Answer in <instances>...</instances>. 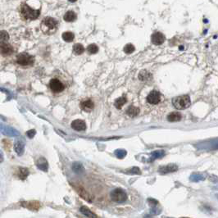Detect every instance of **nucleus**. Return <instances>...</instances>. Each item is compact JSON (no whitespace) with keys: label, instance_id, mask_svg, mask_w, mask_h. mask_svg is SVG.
<instances>
[{"label":"nucleus","instance_id":"obj_21","mask_svg":"<svg viewBox=\"0 0 218 218\" xmlns=\"http://www.w3.org/2000/svg\"><path fill=\"white\" fill-rule=\"evenodd\" d=\"M126 101H127V99H126V97H121V98H119V99H117L115 101L114 105H115V107H117V108L121 109L122 106L126 103Z\"/></svg>","mask_w":218,"mask_h":218},{"label":"nucleus","instance_id":"obj_11","mask_svg":"<svg viewBox=\"0 0 218 218\" xmlns=\"http://www.w3.org/2000/svg\"><path fill=\"white\" fill-rule=\"evenodd\" d=\"M14 150L19 156L23 154L24 150H25V142L23 141V139H17L15 141Z\"/></svg>","mask_w":218,"mask_h":218},{"label":"nucleus","instance_id":"obj_19","mask_svg":"<svg viewBox=\"0 0 218 218\" xmlns=\"http://www.w3.org/2000/svg\"><path fill=\"white\" fill-rule=\"evenodd\" d=\"M139 113V108L134 106H130L126 110V114L130 117H135Z\"/></svg>","mask_w":218,"mask_h":218},{"label":"nucleus","instance_id":"obj_15","mask_svg":"<svg viewBox=\"0 0 218 218\" xmlns=\"http://www.w3.org/2000/svg\"><path fill=\"white\" fill-rule=\"evenodd\" d=\"M36 165H37V167L40 169V170L43 171V172H48V163L47 160L44 158V157H40L37 161H36Z\"/></svg>","mask_w":218,"mask_h":218},{"label":"nucleus","instance_id":"obj_4","mask_svg":"<svg viewBox=\"0 0 218 218\" xmlns=\"http://www.w3.org/2000/svg\"><path fill=\"white\" fill-rule=\"evenodd\" d=\"M111 199L112 201L116 202V203H124L127 200V193L125 190H123L122 189H115L111 192Z\"/></svg>","mask_w":218,"mask_h":218},{"label":"nucleus","instance_id":"obj_25","mask_svg":"<svg viewBox=\"0 0 218 218\" xmlns=\"http://www.w3.org/2000/svg\"><path fill=\"white\" fill-rule=\"evenodd\" d=\"M84 51V48L83 45L80 44H76L73 46V52L76 53V55L82 54Z\"/></svg>","mask_w":218,"mask_h":218},{"label":"nucleus","instance_id":"obj_5","mask_svg":"<svg viewBox=\"0 0 218 218\" xmlns=\"http://www.w3.org/2000/svg\"><path fill=\"white\" fill-rule=\"evenodd\" d=\"M35 62L33 56L30 55L27 52H21L17 55V63L21 66H30L32 65Z\"/></svg>","mask_w":218,"mask_h":218},{"label":"nucleus","instance_id":"obj_12","mask_svg":"<svg viewBox=\"0 0 218 218\" xmlns=\"http://www.w3.org/2000/svg\"><path fill=\"white\" fill-rule=\"evenodd\" d=\"M178 170V166L175 165V164H169L166 166H162L158 169V172L161 174H167V173H171V172H176Z\"/></svg>","mask_w":218,"mask_h":218},{"label":"nucleus","instance_id":"obj_8","mask_svg":"<svg viewBox=\"0 0 218 218\" xmlns=\"http://www.w3.org/2000/svg\"><path fill=\"white\" fill-rule=\"evenodd\" d=\"M161 100V95L159 92H157L156 90H153L149 93V95L147 97V101L150 104H157Z\"/></svg>","mask_w":218,"mask_h":218},{"label":"nucleus","instance_id":"obj_10","mask_svg":"<svg viewBox=\"0 0 218 218\" xmlns=\"http://www.w3.org/2000/svg\"><path fill=\"white\" fill-rule=\"evenodd\" d=\"M152 43L155 45H160V44H162L166 40L165 36H164L163 34L160 33V32H156L152 35Z\"/></svg>","mask_w":218,"mask_h":218},{"label":"nucleus","instance_id":"obj_28","mask_svg":"<svg viewBox=\"0 0 218 218\" xmlns=\"http://www.w3.org/2000/svg\"><path fill=\"white\" fill-rule=\"evenodd\" d=\"M87 51H88L89 53H90V54H95V53H97L98 51H99V48H98V46L95 44H90L88 46V48H87Z\"/></svg>","mask_w":218,"mask_h":218},{"label":"nucleus","instance_id":"obj_34","mask_svg":"<svg viewBox=\"0 0 218 218\" xmlns=\"http://www.w3.org/2000/svg\"><path fill=\"white\" fill-rule=\"evenodd\" d=\"M69 2H71V3H75V2H76V0H68Z\"/></svg>","mask_w":218,"mask_h":218},{"label":"nucleus","instance_id":"obj_29","mask_svg":"<svg viewBox=\"0 0 218 218\" xmlns=\"http://www.w3.org/2000/svg\"><path fill=\"white\" fill-rule=\"evenodd\" d=\"M134 51V47L131 44H126L125 48H124V52L127 53V54H130V53H132Z\"/></svg>","mask_w":218,"mask_h":218},{"label":"nucleus","instance_id":"obj_20","mask_svg":"<svg viewBox=\"0 0 218 218\" xmlns=\"http://www.w3.org/2000/svg\"><path fill=\"white\" fill-rule=\"evenodd\" d=\"M80 210L82 214H84V216H88V217H97V215H95L94 212H91V211H90L88 208H86V207H81Z\"/></svg>","mask_w":218,"mask_h":218},{"label":"nucleus","instance_id":"obj_23","mask_svg":"<svg viewBox=\"0 0 218 218\" xmlns=\"http://www.w3.org/2000/svg\"><path fill=\"white\" fill-rule=\"evenodd\" d=\"M74 38H75V35H74L73 33H71V32H64V33L63 34V40H65L66 42H71V41H73Z\"/></svg>","mask_w":218,"mask_h":218},{"label":"nucleus","instance_id":"obj_27","mask_svg":"<svg viewBox=\"0 0 218 218\" xmlns=\"http://www.w3.org/2000/svg\"><path fill=\"white\" fill-rule=\"evenodd\" d=\"M150 77H151V74L148 72L147 71H142L139 74V79L142 81L149 80Z\"/></svg>","mask_w":218,"mask_h":218},{"label":"nucleus","instance_id":"obj_18","mask_svg":"<svg viewBox=\"0 0 218 218\" xmlns=\"http://www.w3.org/2000/svg\"><path fill=\"white\" fill-rule=\"evenodd\" d=\"M72 171H73L75 173H76V174H81V173L84 172V169L83 165H82L80 162L76 161V162H74V163L72 164Z\"/></svg>","mask_w":218,"mask_h":218},{"label":"nucleus","instance_id":"obj_31","mask_svg":"<svg viewBox=\"0 0 218 218\" xmlns=\"http://www.w3.org/2000/svg\"><path fill=\"white\" fill-rule=\"evenodd\" d=\"M164 155H165V153H164V151H162V150H160V151H155L152 153V156H153L154 158L162 157Z\"/></svg>","mask_w":218,"mask_h":218},{"label":"nucleus","instance_id":"obj_26","mask_svg":"<svg viewBox=\"0 0 218 218\" xmlns=\"http://www.w3.org/2000/svg\"><path fill=\"white\" fill-rule=\"evenodd\" d=\"M9 40L8 33L5 30H1L0 31V44L6 43Z\"/></svg>","mask_w":218,"mask_h":218},{"label":"nucleus","instance_id":"obj_33","mask_svg":"<svg viewBox=\"0 0 218 218\" xmlns=\"http://www.w3.org/2000/svg\"><path fill=\"white\" fill-rule=\"evenodd\" d=\"M36 134V131L35 130H28L27 132H26V135H27L28 137H29L30 139H32L35 137V135Z\"/></svg>","mask_w":218,"mask_h":218},{"label":"nucleus","instance_id":"obj_22","mask_svg":"<svg viewBox=\"0 0 218 218\" xmlns=\"http://www.w3.org/2000/svg\"><path fill=\"white\" fill-rule=\"evenodd\" d=\"M78 193H79V194H80L82 198H84V199H86L87 201L89 202L92 201V196H91V195H90L89 193H87L84 189L80 188V189H78Z\"/></svg>","mask_w":218,"mask_h":218},{"label":"nucleus","instance_id":"obj_9","mask_svg":"<svg viewBox=\"0 0 218 218\" xmlns=\"http://www.w3.org/2000/svg\"><path fill=\"white\" fill-rule=\"evenodd\" d=\"M71 128L77 131H83L86 129V124L83 120H75L71 122Z\"/></svg>","mask_w":218,"mask_h":218},{"label":"nucleus","instance_id":"obj_3","mask_svg":"<svg viewBox=\"0 0 218 218\" xmlns=\"http://www.w3.org/2000/svg\"><path fill=\"white\" fill-rule=\"evenodd\" d=\"M21 16L23 17L24 19L35 20L36 18H38L39 16H40V11L32 9L31 8H30L26 3H24V4L21 6Z\"/></svg>","mask_w":218,"mask_h":218},{"label":"nucleus","instance_id":"obj_24","mask_svg":"<svg viewBox=\"0 0 218 218\" xmlns=\"http://www.w3.org/2000/svg\"><path fill=\"white\" fill-rule=\"evenodd\" d=\"M29 175V171L26 169V168H23V167H20L19 168V172H18V176L21 180H25L26 179V177Z\"/></svg>","mask_w":218,"mask_h":218},{"label":"nucleus","instance_id":"obj_30","mask_svg":"<svg viewBox=\"0 0 218 218\" xmlns=\"http://www.w3.org/2000/svg\"><path fill=\"white\" fill-rule=\"evenodd\" d=\"M115 154L118 158L122 159V158H124V157H126V151H125L123 149H117V150H116L115 151Z\"/></svg>","mask_w":218,"mask_h":218},{"label":"nucleus","instance_id":"obj_6","mask_svg":"<svg viewBox=\"0 0 218 218\" xmlns=\"http://www.w3.org/2000/svg\"><path fill=\"white\" fill-rule=\"evenodd\" d=\"M0 132L2 133L3 134H4V135H7V136L14 137L20 135V132L18 130L11 127V126H4L3 124H0Z\"/></svg>","mask_w":218,"mask_h":218},{"label":"nucleus","instance_id":"obj_16","mask_svg":"<svg viewBox=\"0 0 218 218\" xmlns=\"http://www.w3.org/2000/svg\"><path fill=\"white\" fill-rule=\"evenodd\" d=\"M181 114L178 112H171L169 115L167 116V121L170 122H180L181 120Z\"/></svg>","mask_w":218,"mask_h":218},{"label":"nucleus","instance_id":"obj_1","mask_svg":"<svg viewBox=\"0 0 218 218\" xmlns=\"http://www.w3.org/2000/svg\"><path fill=\"white\" fill-rule=\"evenodd\" d=\"M41 30L46 35H52L56 32L57 29V21L52 17H45L40 25Z\"/></svg>","mask_w":218,"mask_h":218},{"label":"nucleus","instance_id":"obj_7","mask_svg":"<svg viewBox=\"0 0 218 218\" xmlns=\"http://www.w3.org/2000/svg\"><path fill=\"white\" fill-rule=\"evenodd\" d=\"M49 86H50V89L52 90V91H53L54 93H60L62 91H63L64 90V85L62 83L61 81L57 79H52L50 80V83H49Z\"/></svg>","mask_w":218,"mask_h":218},{"label":"nucleus","instance_id":"obj_17","mask_svg":"<svg viewBox=\"0 0 218 218\" xmlns=\"http://www.w3.org/2000/svg\"><path fill=\"white\" fill-rule=\"evenodd\" d=\"M63 19L65 20L67 22H72V21H76V14L74 13L73 11H68L65 13Z\"/></svg>","mask_w":218,"mask_h":218},{"label":"nucleus","instance_id":"obj_14","mask_svg":"<svg viewBox=\"0 0 218 218\" xmlns=\"http://www.w3.org/2000/svg\"><path fill=\"white\" fill-rule=\"evenodd\" d=\"M95 107V103L91 99H87V100L82 101L80 103V108L84 112L92 111Z\"/></svg>","mask_w":218,"mask_h":218},{"label":"nucleus","instance_id":"obj_2","mask_svg":"<svg viewBox=\"0 0 218 218\" xmlns=\"http://www.w3.org/2000/svg\"><path fill=\"white\" fill-rule=\"evenodd\" d=\"M172 104L179 110H184L190 106L191 100L189 95H181L172 99Z\"/></svg>","mask_w":218,"mask_h":218},{"label":"nucleus","instance_id":"obj_32","mask_svg":"<svg viewBox=\"0 0 218 218\" xmlns=\"http://www.w3.org/2000/svg\"><path fill=\"white\" fill-rule=\"evenodd\" d=\"M129 173V174H137V175H140L141 174V172L140 170L139 169L137 166H134L133 168H131V169H130V170L127 172Z\"/></svg>","mask_w":218,"mask_h":218},{"label":"nucleus","instance_id":"obj_13","mask_svg":"<svg viewBox=\"0 0 218 218\" xmlns=\"http://www.w3.org/2000/svg\"><path fill=\"white\" fill-rule=\"evenodd\" d=\"M13 52V48L11 46L10 44L3 43L0 44V54L3 56H8Z\"/></svg>","mask_w":218,"mask_h":218}]
</instances>
